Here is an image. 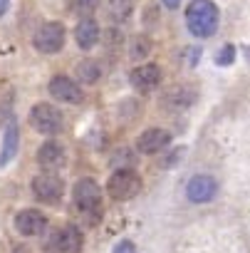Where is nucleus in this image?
Instances as JSON below:
<instances>
[{
	"label": "nucleus",
	"instance_id": "ddd939ff",
	"mask_svg": "<svg viewBox=\"0 0 250 253\" xmlns=\"http://www.w3.org/2000/svg\"><path fill=\"white\" fill-rule=\"evenodd\" d=\"M82 243H84V238H82V231L77 228V226H65V228H60L57 231V238H55V246L62 251V253H79L82 251Z\"/></svg>",
	"mask_w": 250,
	"mask_h": 253
},
{
	"label": "nucleus",
	"instance_id": "20e7f679",
	"mask_svg": "<svg viewBox=\"0 0 250 253\" xmlns=\"http://www.w3.org/2000/svg\"><path fill=\"white\" fill-rule=\"evenodd\" d=\"M30 124L40 134H57L62 129V114L57 107L47 104V102H40L30 109Z\"/></svg>",
	"mask_w": 250,
	"mask_h": 253
},
{
	"label": "nucleus",
	"instance_id": "423d86ee",
	"mask_svg": "<svg viewBox=\"0 0 250 253\" xmlns=\"http://www.w3.org/2000/svg\"><path fill=\"white\" fill-rule=\"evenodd\" d=\"M33 194H35L40 201H45V204H55V201L62 199L65 184H62V179L55 176V174H40V176L33 179Z\"/></svg>",
	"mask_w": 250,
	"mask_h": 253
},
{
	"label": "nucleus",
	"instance_id": "aec40b11",
	"mask_svg": "<svg viewBox=\"0 0 250 253\" xmlns=\"http://www.w3.org/2000/svg\"><path fill=\"white\" fill-rule=\"evenodd\" d=\"M114 253H137V248H134L132 241H119L116 248H114Z\"/></svg>",
	"mask_w": 250,
	"mask_h": 253
},
{
	"label": "nucleus",
	"instance_id": "39448f33",
	"mask_svg": "<svg viewBox=\"0 0 250 253\" xmlns=\"http://www.w3.org/2000/svg\"><path fill=\"white\" fill-rule=\"evenodd\" d=\"M62 45H65V25L62 23H45L35 33V47L45 55L60 52Z\"/></svg>",
	"mask_w": 250,
	"mask_h": 253
},
{
	"label": "nucleus",
	"instance_id": "9d476101",
	"mask_svg": "<svg viewBox=\"0 0 250 253\" xmlns=\"http://www.w3.org/2000/svg\"><path fill=\"white\" fill-rule=\"evenodd\" d=\"M45 226H47V218L35 209H25L15 216V228L23 236H37V233L45 231Z\"/></svg>",
	"mask_w": 250,
	"mask_h": 253
},
{
	"label": "nucleus",
	"instance_id": "4468645a",
	"mask_svg": "<svg viewBox=\"0 0 250 253\" xmlns=\"http://www.w3.org/2000/svg\"><path fill=\"white\" fill-rule=\"evenodd\" d=\"M74 40L82 50H92L99 42V25L92 18H82L74 28Z\"/></svg>",
	"mask_w": 250,
	"mask_h": 253
},
{
	"label": "nucleus",
	"instance_id": "7ed1b4c3",
	"mask_svg": "<svg viewBox=\"0 0 250 253\" xmlns=\"http://www.w3.org/2000/svg\"><path fill=\"white\" fill-rule=\"evenodd\" d=\"M74 206L82 213H97L102 209V189L94 179H79L72 189Z\"/></svg>",
	"mask_w": 250,
	"mask_h": 253
},
{
	"label": "nucleus",
	"instance_id": "4be33fe9",
	"mask_svg": "<svg viewBox=\"0 0 250 253\" xmlns=\"http://www.w3.org/2000/svg\"><path fill=\"white\" fill-rule=\"evenodd\" d=\"M8 3H10V0H0V18L5 15V10H8Z\"/></svg>",
	"mask_w": 250,
	"mask_h": 253
},
{
	"label": "nucleus",
	"instance_id": "2eb2a0df",
	"mask_svg": "<svg viewBox=\"0 0 250 253\" xmlns=\"http://www.w3.org/2000/svg\"><path fill=\"white\" fill-rule=\"evenodd\" d=\"M18 144H20V132H18V124L10 122L5 126V137H3V152H0V167H5L15 159L18 154Z\"/></svg>",
	"mask_w": 250,
	"mask_h": 253
},
{
	"label": "nucleus",
	"instance_id": "412c9836",
	"mask_svg": "<svg viewBox=\"0 0 250 253\" xmlns=\"http://www.w3.org/2000/svg\"><path fill=\"white\" fill-rule=\"evenodd\" d=\"M161 3H164V5L169 8V10H176V8L181 5V0H161Z\"/></svg>",
	"mask_w": 250,
	"mask_h": 253
},
{
	"label": "nucleus",
	"instance_id": "f03ea898",
	"mask_svg": "<svg viewBox=\"0 0 250 253\" xmlns=\"http://www.w3.org/2000/svg\"><path fill=\"white\" fill-rule=\"evenodd\" d=\"M139 191H142V179L132 169H116L107 181V194L116 201L134 199Z\"/></svg>",
	"mask_w": 250,
	"mask_h": 253
},
{
	"label": "nucleus",
	"instance_id": "f257e3e1",
	"mask_svg": "<svg viewBox=\"0 0 250 253\" xmlns=\"http://www.w3.org/2000/svg\"><path fill=\"white\" fill-rule=\"evenodd\" d=\"M186 25L196 38H211L218 30V8L211 0H193L186 8Z\"/></svg>",
	"mask_w": 250,
	"mask_h": 253
},
{
	"label": "nucleus",
	"instance_id": "5701e85b",
	"mask_svg": "<svg viewBox=\"0 0 250 253\" xmlns=\"http://www.w3.org/2000/svg\"><path fill=\"white\" fill-rule=\"evenodd\" d=\"M13 253H30V251H28V248H15Z\"/></svg>",
	"mask_w": 250,
	"mask_h": 253
},
{
	"label": "nucleus",
	"instance_id": "f8f14e48",
	"mask_svg": "<svg viewBox=\"0 0 250 253\" xmlns=\"http://www.w3.org/2000/svg\"><path fill=\"white\" fill-rule=\"evenodd\" d=\"M169 142H171V134H169L166 129H146V132L139 137L137 147H139V152H144V154H156V152H161Z\"/></svg>",
	"mask_w": 250,
	"mask_h": 253
},
{
	"label": "nucleus",
	"instance_id": "f3484780",
	"mask_svg": "<svg viewBox=\"0 0 250 253\" xmlns=\"http://www.w3.org/2000/svg\"><path fill=\"white\" fill-rule=\"evenodd\" d=\"M129 13H132V0H114L109 5V15L114 20H127Z\"/></svg>",
	"mask_w": 250,
	"mask_h": 253
},
{
	"label": "nucleus",
	"instance_id": "1a4fd4ad",
	"mask_svg": "<svg viewBox=\"0 0 250 253\" xmlns=\"http://www.w3.org/2000/svg\"><path fill=\"white\" fill-rule=\"evenodd\" d=\"M67 154H65V147L60 142H45L40 149H37V164L45 169V171H55L65 164Z\"/></svg>",
	"mask_w": 250,
	"mask_h": 253
},
{
	"label": "nucleus",
	"instance_id": "6ab92c4d",
	"mask_svg": "<svg viewBox=\"0 0 250 253\" xmlns=\"http://www.w3.org/2000/svg\"><path fill=\"white\" fill-rule=\"evenodd\" d=\"M72 5H74V10H79L82 15H89L92 8L97 5V0H72Z\"/></svg>",
	"mask_w": 250,
	"mask_h": 253
},
{
	"label": "nucleus",
	"instance_id": "a211bd4d",
	"mask_svg": "<svg viewBox=\"0 0 250 253\" xmlns=\"http://www.w3.org/2000/svg\"><path fill=\"white\" fill-rule=\"evenodd\" d=\"M233 60H235V47H233V45H225V47L218 52V57H215V62H218V65H223V67H225V65H230Z\"/></svg>",
	"mask_w": 250,
	"mask_h": 253
},
{
	"label": "nucleus",
	"instance_id": "0eeeda50",
	"mask_svg": "<svg viewBox=\"0 0 250 253\" xmlns=\"http://www.w3.org/2000/svg\"><path fill=\"white\" fill-rule=\"evenodd\" d=\"M215 194H218V184H215L213 176H206V174L193 176V179L188 181V186H186V196H188L193 204H206V201H211Z\"/></svg>",
	"mask_w": 250,
	"mask_h": 253
},
{
	"label": "nucleus",
	"instance_id": "dca6fc26",
	"mask_svg": "<svg viewBox=\"0 0 250 253\" xmlns=\"http://www.w3.org/2000/svg\"><path fill=\"white\" fill-rule=\"evenodd\" d=\"M99 75H102V67L94 60H84V62L77 65V80L84 82V84H94L99 80Z\"/></svg>",
	"mask_w": 250,
	"mask_h": 253
},
{
	"label": "nucleus",
	"instance_id": "9b49d317",
	"mask_svg": "<svg viewBox=\"0 0 250 253\" xmlns=\"http://www.w3.org/2000/svg\"><path fill=\"white\" fill-rule=\"evenodd\" d=\"M161 82V70L156 65H142L132 72V87L137 92H151Z\"/></svg>",
	"mask_w": 250,
	"mask_h": 253
},
{
	"label": "nucleus",
	"instance_id": "6e6552de",
	"mask_svg": "<svg viewBox=\"0 0 250 253\" xmlns=\"http://www.w3.org/2000/svg\"><path fill=\"white\" fill-rule=\"evenodd\" d=\"M50 94H52L55 99H60V102H67V104H79V102H82V89H79V84H77L74 80L65 77V75L52 77V82H50Z\"/></svg>",
	"mask_w": 250,
	"mask_h": 253
}]
</instances>
